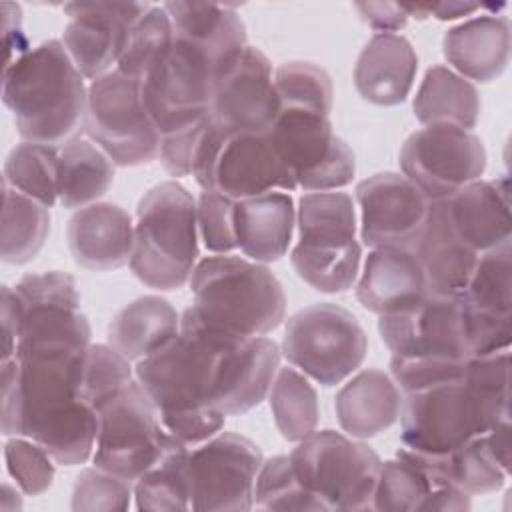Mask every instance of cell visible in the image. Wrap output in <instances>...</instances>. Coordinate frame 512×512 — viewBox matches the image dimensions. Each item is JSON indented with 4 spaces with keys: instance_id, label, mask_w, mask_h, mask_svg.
<instances>
[{
    "instance_id": "9",
    "label": "cell",
    "mask_w": 512,
    "mask_h": 512,
    "mask_svg": "<svg viewBox=\"0 0 512 512\" xmlns=\"http://www.w3.org/2000/svg\"><path fill=\"white\" fill-rule=\"evenodd\" d=\"M288 458L298 482L324 510H372L382 460L370 446L336 430H314Z\"/></svg>"
},
{
    "instance_id": "27",
    "label": "cell",
    "mask_w": 512,
    "mask_h": 512,
    "mask_svg": "<svg viewBox=\"0 0 512 512\" xmlns=\"http://www.w3.org/2000/svg\"><path fill=\"white\" fill-rule=\"evenodd\" d=\"M442 54L466 80H496L510 62V20L498 14L470 18L444 34Z\"/></svg>"
},
{
    "instance_id": "42",
    "label": "cell",
    "mask_w": 512,
    "mask_h": 512,
    "mask_svg": "<svg viewBox=\"0 0 512 512\" xmlns=\"http://www.w3.org/2000/svg\"><path fill=\"white\" fill-rule=\"evenodd\" d=\"M172 40L174 30L168 12L164 6H150L148 12L128 28L116 70L140 82L150 66L162 54H166V50L172 46Z\"/></svg>"
},
{
    "instance_id": "8",
    "label": "cell",
    "mask_w": 512,
    "mask_h": 512,
    "mask_svg": "<svg viewBox=\"0 0 512 512\" xmlns=\"http://www.w3.org/2000/svg\"><path fill=\"white\" fill-rule=\"evenodd\" d=\"M192 176L202 190H214L232 202L274 190H296L268 134H228L210 118L200 134Z\"/></svg>"
},
{
    "instance_id": "10",
    "label": "cell",
    "mask_w": 512,
    "mask_h": 512,
    "mask_svg": "<svg viewBox=\"0 0 512 512\" xmlns=\"http://www.w3.org/2000/svg\"><path fill=\"white\" fill-rule=\"evenodd\" d=\"M280 352L308 378L336 386L364 362L368 336L350 310L318 302L288 318Z\"/></svg>"
},
{
    "instance_id": "22",
    "label": "cell",
    "mask_w": 512,
    "mask_h": 512,
    "mask_svg": "<svg viewBox=\"0 0 512 512\" xmlns=\"http://www.w3.org/2000/svg\"><path fill=\"white\" fill-rule=\"evenodd\" d=\"M66 234L74 262L86 270L108 272L130 264L134 224L118 204L94 202L76 210Z\"/></svg>"
},
{
    "instance_id": "32",
    "label": "cell",
    "mask_w": 512,
    "mask_h": 512,
    "mask_svg": "<svg viewBox=\"0 0 512 512\" xmlns=\"http://www.w3.org/2000/svg\"><path fill=\"white\" fill-rule=\"evenodd\" d=\"M414 116L424 126H456L472 130L480 114L476 86L446 66L426 70L412 104Z\"/></svg>"
},
{
    "instance_id": "20",
    "label": "cell",
    "mask_w": 512,
    "mask_h": 512,
    "mask_svg": "<svg viewBox=\"0 0 512 512\" xmlns=\"http://www.w3.org/2000/svg\"><path fill=\"white\" fill-rule=\"evenodd\" d=\"M142 2H70L64 6L70 18L62 44L84 78L92 82L112 72L128 28L148 12Z\"/></svg>"
},
{
    "instance_id": "3",
    "label": "cell",
    "mask_w": 512,
    "mask_h": 512,
    "mask_svg": "<svg viewBox=\"0 0 512 512\" xmlns=\"http://www.w3.org/2000/svg\"><path fill=\"white\" fill-rule=\"evenodd\" d=\"M88 90L60 40L42 44L6 62L2 100L26 142L56 146L84 120Z\"/></svg>"
},
{
    "instance_id": "47",
    "label": "cell",
    "mask_w": 512,
    "mask_h": 512,
    "mask_svg": "<svg viewBox=\"0 0 512 512\" xmlns=\"http://www.w3.org/2000/svg\"><path fill=\"white\" fill-rule=\"evenodd\" d=\"M6 470L26 496L44 494L54 480V458L34 440L12 438L4 444Z\"/></svg>"
},
{
    "instance_id": "29",
    "label": "cell",
    "mask_w": 512,
    "mask_h": 512,
    "mask_svg": "<svg viewBox=\"0 0 512 512\" xmlns=\"http://www.w3.org/2000/svg\"><path fill=\"white\" fill-rule=\"evenodd\" d=\"M296 224L294 200L286 192L234 202L236 246L252 262L268 264L280 260L290 246Z\"/></svg>"
},
{
    "instance_id": "39",
    "label": "cell",
    "mask_w": 512,
    "mask_h": 512,
    "mask_svg": "<svg viewBox=\"0 0 512 512\" xmlns=\"http://www.w3.org/2000/svg\"><path fill=\"white\" fill-rule=\"evenodd\" d=\"M298 240L350 242L356 240V212L346 192H308L296 212Z\"/></svg>"
},
{
    "instance_id": "40",
    "label": "cell",
    "mask_w": 512,
    "mask_h": 512,
    "mask_svg": "<svg viewBox=\"0 0 512 512\" xmlns=\"http://www.w3.org/2000/svg\"><path fill=\"white\" fill-rule=\"evenodd\" d=\"M440 472L468 494H488L508 482L510 464L498 456L488 432H484L454 450Z\"/></svg>"
},
{
    "instance_id": "46",
    "label": "cell",
    "mask_w": 512,
    "mask_h": 512,
    "mask_svg": "<svg viewBox=\"0 0 512 512\" xmlns=\"http://www.w3.org/2000/svg\"><path fill=\"white\" fill-rule=\"evenodd\" d=\"M134 488L128 480L100 468H84L72 488V510L76 512H110L128 510Z\"/></svg>"
},
{
    "instance_id": "23",
    "label": "cell",
    "mask_w": 512,
    "mask_h": 512,
    "mask_svg": "<svg viewBox=\"0 0 512 512\" xmlns=\"http://www.w3.org/2000/svg\"><path fill=\"white\" fill-rule=\"evenodd\" d=\"M412 252L424 270L428 296L440 298H456L464 292L480 256L452 228L444 200L430 202Z\"/></svg>"
},
{
    "instance_id": "30",
    "label": "cell",
    "mask_w": 512,
    "mask_h": 512,
    "mask_svg": "<svg viewBox=\"0 0 512 512\" xmlns=\"http://www.w3.org/2000/svg\"><path fill=\"white\" fill-rule=\"evenodd\" d=\"M400 408V388L376 368L358 372L338 390L334 400L340 428L358 440L374 438L394 426L400 418Z\"/></svg>"
},
{
    "instance_id": "37",
    "label": "cell",
    "mask_w": 512,
    "mask_h": 512,
    "mask_svg": "<svg viewBox=\"0 0 512 512\" xmlns=\"http://www.w3.org/2000/svg\"><path fill=\"white\" fill-rule=\"evenodd\" d=\"M512 246L482 252L472 276L458 296L462 306L488 318H512Z\"/></svg>"
},
{
    "instance_id": "15",
    "label": "cell",
    "mask_w": 512,
    "mask_h": 512,
    "mask_svg": "<svg viewBox=\"0 0 512 512\" xmlns=\"http://www.w3.org/2000/svg\"><path fill=\"white\" fill-rule=\"evenodd\" d=\"M264 458L246 436L218 432L188 454L190 508L244 512L254 506V484Z\"/></svg>"
},
{
    "instance_id": "48",
    "label": "cell",
    "mask_w": 512,
    "mask_h": 512,
    "mask_svg": "<svg viewBox=\"0 0 512 512\" xmlns=\"http://www.w3.org/2000/svg\"><path fill=\"white\" fill-rule=\"evenodd\" d=\"M198 234L206 250L228 254L236 246L234 236V202L214 190H202L196 202Z\"/></svg>"
},
{
    "instance_id": "28",
    "label": "cell",
    "mask_w": 512,
    "mask_h": 512,
    "mask_svg": "<svg viewBox=\"0 0 512 512\" xmlns=\"http://www.w3.org/2000/svg\"><path fill=\"white\" fill-rule=\"evenodd\" d=\"M418 56L400 34H374L354 66L358 94L376 106H396L412 90Z\"/></svg>"
},
{
    "instance_id": "17",
    "label": "cell",
    "mask_w": 512,
    "mask_h": 512,
    "mask_svg": "<svg viewBox=\"0 0 512 512\" xmlns=\"http://www.w3.org/2000/svg\"><path fill=\"white\" fill-rule=\"evenodd\" d=\"M278 110L272 64L262 50L246 46L214 78L210 120L228 134H264Z\"/></svg>"
},
{
    "instance_id": "11",
    "label": "cell",
    "mask_w": 512,
    "mask_h": 512,
    "mask_svg": "<svg viewBox=\"0 0 512 512\" xmlns=\"http://www.w3.org/2000/svg\"><path fill=\"white\" fill-rule=\"evenodd\" d=\"M82 128L116 166L150 164L160 154V134L144 106L140 82L120 70L90 84Z\"/></svg>"
},
{
    "instance_id": "12",
    "label": "cell",
    "mask_w": 512,
    "mask_h": 512,
    "mask_svg": "<svg viewBox=\"0 0 512 512\" xmlns=\"http://www.w3.org/2000/svg\"><path fill=\"white\" fill-rule=\"evenodd\" d=\"M92 410L98 418L94 466L134 482L158 458L168 436L150 398L134 376L100 398Z\"/></svg>"
},
{
    "instance_id": "26",
    "label": "cell",
    "mask_w": 512,
    "mask_h": 512,
    "mask_svg": "<svg viewBox=\"0 0 512 512\" xmlns=\"http://www.w3.org/2000/svg\"><path fill=\"white\" fill-rule=\"evenodd\" d=\"M456 234L478 254L510 242V198L504 180H474L444 200Z\"/></svg>"
},
{
    "instance_id": "31",
    "label": "cell",
    "mask_w": 512,
    "mask_h": 512,
    "mask_svg": "<svg viewBox=\"0 0 512 512\" xmlns=\"http://www.w3.org/2000/svg\"><path fill=\"white\" fill-rule=\"evenodd\" d=\"M180 332V316L174 306L160 296H140L124 306L108 324V344L130 362H138Z\"/></svg>"
},
{
    "instance_id": "35",
    "label": "cell",
    "mask_w": 512,
    "mask_h": 512,
    "mask_svg": "<svg viewBox=\"0 0 512 512\" xmlns=\"http://www.w3.org/2000/svg\"><path fill=\"white\" fill-rule=\"evenodd\" d=\"M362 248L352 242H298L290 260L296 274L314 290L340 294L352 288L358 276Z\"/></svg>"
},
{
    "instance_id": "24",
    "label": "cell",
    "mask_w": 512,
    "mask_h": 512,
    "mask_svg": "<svg viewBox=\"0 0 512 512\" xmlns=\"http://www.w3.org/2000/svg\"><path fill=\"white\" fill-rule=\"evenodd\" d=\"M428 296L424 270L410 248H372L356 284L358 302L378 314L408 310Z\"/></svg>"
},
{
    "instance_id": "4",
    "label": "cell",
    "mask_w": 512,
    "mask_h": 512,
    "mask_svg": "<svg viewBox=\"0 0 512 512\" xmlns=\"http://www.w3.org/2000/svg\"><path fill=\"white\" fill-rule=\"evenodd\" d=\"M190 292L196 314L216 328L244 336H266L286 316V296L278 278L264 266L240 256L202 258Z\"/></svg>"
},
{
    "instance_id": "43",
    "label": "cell",
    "mask_w": 512,
    "mask_h": 512,
    "mask_svg": "<svg viewBox=\"0 0 512 512\" xmlns=\"http://www.w3.org/2000/svg\"><path fill=\"white\" fill-rule=\"evenodd\" d=\"M274 88L280 110H306L330 116L334 90L324 68L302 60L284 62L274 72Z\"/></svg>"
},
{
    "instance_id": "7",
    "label": "cell",
    "mask_w": 512,
    "mask_h": 512,
    "mask_svg": "<svg viewBox=\"0 0 512 512\" xmlns=\"http://www.w3.org/2000/svg\"><path fill=\"white\" fill-rule=\"evenodd\" d=\"M134 376L162 428L186 446L200 444L224 428L226 414L210 400L200 354L186 334L178 332L166 346L138 360Z\"/></svg>"
},
{
    "instance_id": "14",
    "label": "cell",
    "mask_w": 512,
    "mask_h": 512,
    "mask_svg": "<svg viewBox=\"0 0 512 512\" xmlns=\"http://www.w3.org/2000/svg\"><path fill=\"white\" fill-rule=\"evenodd\" d=\"M266 134L296 188L330 192L352 182L356 158L352 148L334 134L330 116L282 108Z\"/></svg>"
},
{
    "instance_id": "45",
    "label": "cell",
    "mask_w": 512,
    "mask_h": 512,
    "mask_svg": "<svg viewBox=\"0 0 512 512\" xmlns=\"http://www.w3.org/2000/svg\"><path fill=\"white\" fill-rule=\"evenodd\" d=\"M132 378L134 370L130 360L116 348L110 344H90L82 368L80 398L92 408L100 398L124 386Z\"/></svg>"
},
{
    "instance_id": "36",
    "label": "cell",
    "mask_w": 512,
    "mask_h": 512,
    "mask_svg": "<svg viewBox=\"0 0 512 512\" xmlns=\"http://www.w3.org/2000/svg\"><path fill=\"white\" fill-rule=\"evenodd\" d=\"M2 236L0 254L6 264H26L44 246L50 234V208L2 184Z\"/></svg>"
},
{
    "instance_id": "33",
    "label": "cell",
    "mask_w": 512,
    "mask_h": 512,
    "mask_svg": "<svg viewBox=\"0 0 512 512\" xmlns=\"http://www.w3.org/2000/svg\"><path fill=\"white\" fill-rule=\"evenodd\" d=\"M114 162L90 138H70L58 150V202L80 210L102 198L114 182Z\"/></svg>"
},
{
    "instance_id": "19",
    "label": "cell",
    "mask_w": 512,
    "mask_h": 512,
    "mask_svg": "<svg viewBox=\"0 0 512 512\" xmlns=\"http://www.w3.org/2000/svg\"><path fill=\"white\" fill-rule=\"evenodd\" d=\"M362 242L370 248H414L430 210V198L404 174L380 172L356 186Z\"/></svg>"
},
{
    "instance_id": "38",
    "label": "cell",
    "mask_w": 512,
    "mask_h": 512,
    "mask_svg": "<svg viewBox=\"0 0 512 512\" xmlns=\"http://www.w3.org/2000/svg\"><path fill=\"white\" fill-rule=\"evenodd\" d=\"M270 410L280 436L288 442H300L316 430L318 396L306 374L296 368H278L268 392Z\"/></svg>"
},
{
    "instance_id": "41",
    "label": "cell",
    "mask_w": 512,
    "mask_h": 512,
    "mask_svg": "<svg viewBox=\"0 0 512 512\" xmlns=\"http://www.w3.org/2000/svg\"><path fill=\"white\" fill-rule=\"evenodd\" d=\"M44 206L58 202V150L56 146L22 142L4 162V182Z\"/></svg>"
},
{
    "instance_id": "1",
    "label": "cell",
    "mask_w": 512,
    "mask_h": 512,
    "mask_svg": "<svg viewBox=\"0 0 512 512\" xmlns=\"http://www.w3.org/2000/svg\"><path fill=\"white\" fill-rule=\"evenodd\" d=\"M88 346H18L2 360V434L26 436L56 464H84L96 444V412L80 398Z\"/></svg>"
},
{
    "instance_id": "6",
    "label": "cell",
    "mask_w": 512,
    "mask_h": 512,
    "mask_svg": "<svg viewBox=\"0 0 512 512\" xmlns=\"http://www.w3.org/2000/svg\"><path fill=\"white\" fill-rule=\"evenodd\" d=\"M202 360L208 394L226 416L244 414L268 396L280 368V348L266 336H244L206 324L192 306L180 316Z\"/></svg>"
},
{
    "instance_id": "13",
    "label": "cell",
    "mask_w": 512,
    "mask_h": 512,
    "mask_svg": "<svg viewBox=\"0 0 512 512\" xmlns=\"http://www.w3.org/2000/svg\"><path fill=\"white\" fill-rule=\"evenodd\" d=\"M214 70L184 40H172L140 80L142 100L160 138L202 126L210 116Z\"/></svg>"
},
{
    "instance_id": "21",
    "label": "cell",
    "mask_w": 512,
    "mask_h": 512,
    "mask_svg": "<svg viewBox=\"0 0 512 512\" xmlns=\"http://www.w3.org/2000/svg\"><path fill=\"white\" fill-rule=\"evenodd\" d=\"M470 494L442 472L396 452L394 460L380 466L374 488L372 510L416 512V510H468Z\"/></svg>"
},
{
    "instance_id": "25",
    "label": "cell",
    "mask_w": 512,
    "mask_h": 512,
    "mask_svg": "<svg viewBox=\"0 0 512 512\" xmlns=\"http://www.w3.org/2000/svg\"><path fill=\"white\" fill-rule=\"evenodd\" d=\"M174 36L196 48L218 76L248 44L234 6L212 2H166Z\"/></svg>"
},
{
    "instance_id": "5",
    "label": "cell",
    "mask_w": 512,
    "mask_h": 512,
    "mask_svg": "<svg viewBox=\"0 0 512 512\" xmlns=\"http://www.w3.org/2000/svg\"><path fill=\"white\" fill-rule=\"evenodd\" d=\"M198 254L196 200L176 180L156 184L136 208L132 274L148 288L176 290L190 282Z\"/></svg>"
},
{
    "instance_id": "16",
    "label": "cell",
    "mask_w": 512,
    "mask_h": 512,
    "mask_svg": "<svg viewBox=\"0 0 512 512\" xmlns=\"http://www.w3.org/2000/svg\"><path fill=\"white\" fill-rule=\"evenodd\" d=\"M402 174L430 200H446L486 170V148L472 132L456 126H424L412 132L398 154Z\"/></svg>"
},
{
    "instance_id": "34",
    "label": "cell",
    "mask_w": 512,
    "mask_h": 512,
    "mask_svg": "<svg viewBox=\"0 0 512 512\" xmlns=\"http://www.w3.org/2000/svg\"><path fill=\"white\" fill-rule=\"evenodd\" d=\"M188 454L190 446L172 434L166 436L158 458L134 480V500L138 510H190Z\"/></svg>"
},
{
    "instance_id": "49",
    "label": "cell",
    "mask_w": 512,
    "mask_h": 512,
    "mask_svg": "<svg viewBox=\"0 0 512 512\" xmlns=\"http://www.w3.org/2000/svg\"><path fill=\"white\" fill-rule=\"evenodd\" d=\"M360 18L378 30V34H394L396 30L404 28L408 22V14L404 12L402 4L394 2H358L354 4Z\"/></svg>"
},
{
    "instance_id": "44",
    "label": "cell",
    "mask_w": 512,
    "mask_h": 512,
    "mask_svg": "<svg viewBox=\"0 0 512 512\" xmlns=\"http://www.w3.org/2000/svg\"><path fill=\"white\" fill-rule=\"evenodd\" d=\"M254 506L262 510H324L296 478L288 456L264 460L254 484Z\"/></svg>"
},
{
    "instance_id": "2",
    "label": "cell",
    "mask_w": 512,
    "mask_h": 512,
    "mask_svg": "<svg viewBox=\"0 0 512 512\" xmlns=\"http://www.w3.org/2000/svg\"><path fill=\"white\" fill-rule=\"evenodd\" d=\"M508 372V350L470 356L462 378L404 394L398 450L440 472L454 450L510 416Z\"/></svg>"
},
{
    "instance_id": "18",
    "label": "cell",
    "mask_w": 512,
    "mask_h": 512,
    "mask_svg": "<svg viewBox=\"0 0 512 512\" xmlns=\"http://www.w3.org/2000/svg\"><path fill=\"white\" fill-rule=\"evenodd\" d=\"M378 332L394 358L438 362L470 358L458 296H426L408 310L384 314Z\"/></svg>"
}]
</instances>
